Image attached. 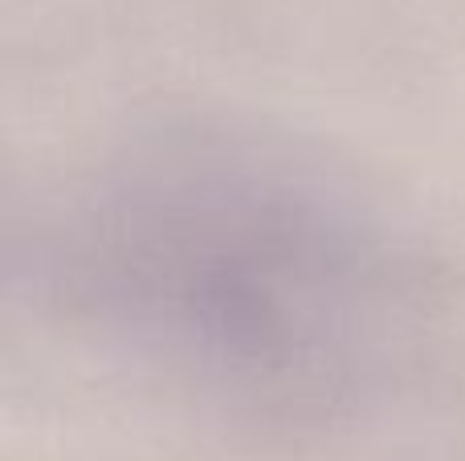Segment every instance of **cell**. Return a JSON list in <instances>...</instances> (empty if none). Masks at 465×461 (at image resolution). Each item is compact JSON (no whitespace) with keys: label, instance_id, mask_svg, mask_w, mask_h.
Instances as JSON below:
<instances>
[{"label":"cell","instance_id":"6da1fadb","mask_svg":"<svg viewBox=\"0 0 465 461\" xmlns=\"http://www.w3.org/2000/svg\"><path fill=\"white\" fill-rule=\"evenodd\" d=\"M65 319L257 413L368 397L412 359L429 278L376 201L249 135H163L90 172L45 245Z\"/></svg>","mask_w":465,"mask_h":461}]
</instances>
